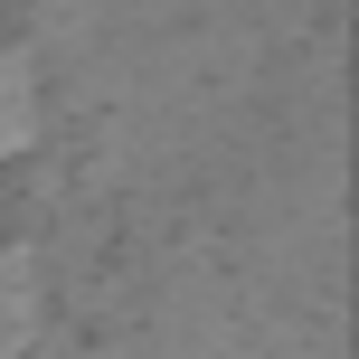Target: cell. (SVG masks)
Segmentation results:
<instances>
[{"label": "cell", "mask_w": 359, "mask_h": 359, "mask_svg": "<svg viewBox=\"0 0 359 359\" xmlns=\"http://www.w3.org/2000/svg\"><path fill=\"white\" fill-rule=\"evenodd\" d=\"M48 331V274H38V255L0 246V359H19Z\"/></svg>", "instance_id": "obj_1"}, {"label": "cell", "mask_w": 359, "mask_h": 359, "mask_svg": "<svg viewBox=\"0 0 359 359\" xmlns=\"http://www.w3.org/2000/svg\"><path fill=\"white\" fill-rule=\"evenodd\" d=\"M38 114H48V95H38V67L19 48H0V161H19V151L38 142Z\"/></svg>", "instance_id": "obj_2"}]
</instances>
